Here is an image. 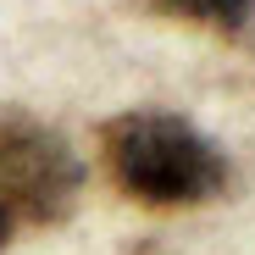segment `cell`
Wrapping results in <instances>:
<instances>
[{"instance_id":"obj_1","label":"cell","mask_w":255,"mask_h":255,"mask_svg":"<svg viewBox=\"0 0 255 255\" xmlns=\"http://www.w3.org/2000/svg\"><path fill=\"white\" fill-rule=\"evenodd\" d=\"M106 166L139 205H200L228 189V161L200 128L166 111H128L106 122Z\"/></svg>"},{"instance_id":"obj_3","label":"cell","mask_w":255,"mask_h":255,"mask_svg":"<svg viewBox=\"0 0 255 255\" xmlns=\"http://www.w3.org/2000/svg\"><path fill=\"white\" fill-rule=\"evenodd\" d=\"M166 17H183V22H205V28H222V33H239L250 17H255V0H150Z\"/></svg>"},{"instance_id":"obj_4","label":"cell","mask_w":255,"mask_h":255,"mask_svg":"<svg viewBox=\"0 0 255 255\" xmlns=\"http://www.w3.org/2000/svg\"><path fill=\"white\" fill-rule=\"evenodd\" d=\"M0 244H6V205H0Z\"/></svg>"},{"instance_id":"obj_2","label":"cell","mask_w":255,"mask_h":255,"mask_svg":"<svg viewBox=\"0 0 255 255\" xmlns=\"http://www.w3.org/2000/svg\"><path fill=\"white\" fill-rule=\"evenodd\" d=\"M83 194V161L56 128L33 117H0V205L28 222H61Z\"/></svg>"}]
</instances>
